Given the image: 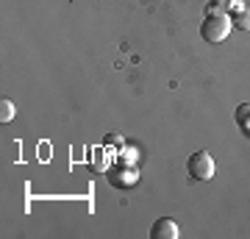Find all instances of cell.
<instances>
[{"mask_svg": "<svg viewBox=\"0 0 250 239\" xmlns=\"http://www.w3.org/2000/svg\"><path fill=\"white\" fill-rule=\"evenodd\" d=\"M233 3H236V0H208L206 14H228V11L233 9Z\"/></svg>", "mask_w": 250, "mask_h": 239, "instance_id": "5b68a950", "label": "cell"}, {"mask_svg": "<svg viewBox=\"0 0 250 239\" xmlns=\"http://www.w3.org/2000/svg\"><path fill=\"white\" fill-rule=\"evenodd\" d=\"M236 123L250 133V103H242V106L236 109Z\"/></svg>", "mask_w": 250, "mask_h": 239, "instance_id": "8992f818", "label": "cell"}, {"mask_svg": "<svg viewBox=\"0 0 250 239\" xmlns=\"http://www.w3.org/2000/svg\"><path fill=\"white\" fill-rule=\"evenodd\" d=\"M187 170H189L192 181H208V178H214V159H211V153L195 151L187 161Z\"/></svg>", "mask_w": 250, "mask_h": 239, "instance_id": "7a4b0ae2", "label": "cell"}, {"mask_svg": "<svg viewBox=\"0 0 250 239\" xmlns=\"http://www.w3.org/2000/svg\"><path fill=\"white\" fill-rule=\"evenodd\" d=\"M231 25L233 28H242V31H250V9H245V3H233L231 9Z\"/></svg>", "mask_w": 250, "mask_h": 239, "instance_id": "277c9868", "label": "cell"}, {"mask_svg": "<svg viewBox=\"0 0 250 239\" xmlns=\"http://www.w3.org/2000/svg\"><path fill=\"white\" fill-rule=\"evenodd\" d=\"M0 120H3V123L14 120V103H11V100H6V98H3V103H0Z\"/></svg>", "mask_w": 250, "mask_h": 239, "instance_id": "52a82bcc", "label": "cell"}, {"mask_svg": "<svg viewBox=\"0 0 250 239\" xmlns=\"http://www.w3.org/2000/svg\"><path fill=\"white\" fill-rule=\"evenodd\" d=\"M231 17L228 14H206L203 17V25H200V36H203L208 44H220L228 39L231 34Z\"/></svg>", "mask_w": 250, "mask_h": 239, "instance_id": "6da1fadb", "label": "cell"}, {"mask_svg": "<svg viewBox=\"0 0 250 239\" xmlns=\"http://www.w3.org/2000/svg\"><path fill=\"white\" fill-rule=\"evenodd\" d=\"M150 237L153 239H178V225H175V220H170V217H161V220L153 222Z\"/></svg>", "mask_w": 250, "mask_h": 239, "instance_id": "3957f363", "label": "cell"}]
</instances>
